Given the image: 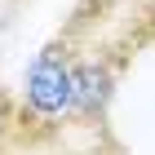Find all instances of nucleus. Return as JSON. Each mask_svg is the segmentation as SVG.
I'll return each mask as SVG.
<instances>
[{"mask_svg":"<svg viewBox=\"0 0 155 155\" xmlns=\"http://www.w3.org/2000/svg\"><path fill=\"white\" fill-rule=\"evenodd\" d=\"M120 53L115 49H80L75 53V124H102L120 89Z\"/></svg>","mask_w":155,"mask_h":155,"instance_id":"nucleus-2","label":"nucleus"},{"mask_svg":"<svg viewBox=\"0 0 155 155\" xmlns=\"http://www.w3.org/2000/svg\"><path fill=\"white\" fill-rule=\"evenodd\" d=\"M13 133H18V102L0 89V155H5V146H9Z\"/></svg>","mask_w":155,"mask_h":155,"instance_id":"nucleus-3","label":"nucleus"},{"mask_svg":"<svg viewBox=\"0 0 155 155\" xmlns=\"http://www.w3.org/2000/svg\"><path fill=\"white\" fill-rule=\"evenodd\" d=\"M75 36L62 31L40 49L31 67L22 75V93H18V129L27 133V124L40 133L58 129L62 120H71L75 107Z\"/></svg>","mask_w":155,"mask_h":155,"instance_id":"nucleus-1","label":"nucleus"}]
</instances>
